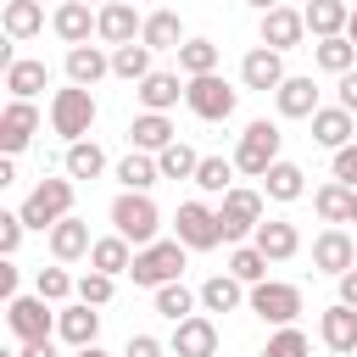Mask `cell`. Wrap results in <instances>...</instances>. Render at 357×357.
Masks as SVG:
<instances>
[{"instance_id":"cell-34","label":"cell","mask_w":357,"mask_h":357,"mask_svg":"<svg viewBox=\"0 0 357 357\" xmlns=\"http://www.w3.org/2000/svg\"><path fill=\"white\" fill-rule=\"evenodd\" d=\"M156 178H162V167H156L151 151H128V156L117 162V184H123V190H151Z\"/></svg>"},{"instance_id":"cell-7","label":"cell","mask_w":357,"mask_h":357,"mask_svg":"<svg viewBox=\"0 0 357 357\" xmlns=\"http://www.w3.org/2000/svg\"><path fill=\"white\" fill-rule=\"evenodd\" d=\"M184 106H190L201 123H223V117L234 112V89H229L218 73H201V78H190V89H184Z\"/></svg>"},{"instance_id":"cell-49","label":"cell","mask_w":357,"mask_h":357,"mask_svg":"<svg viewBox=\"0 0 357 357\" xmlns=\"http://www.w3.org/2000/svg\"><path fill=\"white\" fill-rule=\"evenodd\" d=\"M123 357H162V340H156V335H128Z\"/></svg>"},{"instance_id":"cell-32","label":"cell","mask_w":357,"mask_h":357,"mask_svg":"<svg viewBox=\"0 0 357 357\" xmlns=\"http://www.w3.org/2000/svg\"><path fill=\"white\" fill-rule=\"evenodd\" d=\"M312 61H318L324 73H335V78H340V73H351V67H357V45H351L346 33L318 39V45H312Z\"/></svg>"},{"instance_id":"cell-35","label":"cell","mask_w":357,"mask_h":357,"mask_svg":"<svg viewBox=\"0 0 357 357\" xmlns=\"http://www.w3.org/2000/svg\"><path fill=\"white\" fill-rule=\"evenodd\" d=\"M262 184H268V195H273V201H301V190H307V173H301L296 162H273V167L262 173Z\"/></svg>"},{"instance_id":"cell-45","label":"cell","mask_w":357,"mask_h":357,"mask_svg":"<svg viewBox=\"0 0 357 357\" xmlns=\"http://www.w3.org/2000/svg\"><path fill=\"white\" fill-rule=\"evenodd\" d=\"M33 290H39V296H45L50 307H56V301H67V296H73L78 284L67 279V268H39V279H33Z\"/></svg>"},{"instance_id":"cell-4","label":"cell","mask_w":357,"mask_h":357,"mask_svg":"<svg viewBox=\"0 0 357 357\" xmlns=\"http://www.w3.org/2000/svg\"><path fill=\"white\" fill-rule=\"evenodd\" d=\"M67 212H73V178H45L22 201V223L28 229H56Z\"/></svg>"},{"instance_id":"cell-6","label":"cell","mask_w":357,"mask_h":357,"mask_svg":"<svg viewBox=\"0 0 357 357\" xmlns=\"http://www.w3.org/2000/svg\"><path fill=\"white\" fill-rule=\"evenodd\" d=\"M257 223H262V195H257V190H229L223 206H218V229H223V240L240 245L245 234H257Z\"/></svg>"},{"instance_id":"cell-21","label":"cell","mask_w":357,"mask_h":357,"mask_svg":"<svg viewBox=\"0 0 357 357\" xmlns=\"http://www.w3.org/2000/svg\"><path fill=\"white\" fill-rule=\"evenodd\" d=\"M184 89H190V84H178V73H145V78L134 84V95H139L145 112H167V106H178Z\"/></svg>"},{"instance_id":"cell-22","label":"cell","mask_w":357,"mask_h":357,"mask_svg":"<svg viewBox=\"0 0 357 357\" xmlns=\"http://www.w3.org/2000/svg\"><path fill=\"white\" fill-rule=\"evenodd\" d=\"M128 139H134V151H167L178 134H173V123H167V112H139L134 123H128Z\"/></svg>"},{"instance_id":"cell-3","label":"cell","mask_w":357,"mask_h":357,"mask_svg":"<svg viewBox=\"0 0 357 357\" xmlns=\"http://www.w3.org/2000/svg\"><path fill=\"white\" fill-rule=\"evenodd\" d=\"M279 123H268V117H257V123H245V134H240V145H234V167L240 173H251V178H262L273 162H279Z\"/></svg>"},{"instance_id":"cell-50","label":"cell","mask_w":357,"mask_h":357,"mask_svg":"<svg viewBox=\"0 0 357 357\" xmlns=\"http://www.w3.org/2000/svg\"><path fill=\"white\" fill-rule=\"evenodd\" d=\"M340 106L357 117V67H351V73H340Z\"/></svg>"},{"instance_id":"cell-44","label":"cell","mask_w":357,"mask_h":357,"mask_svg":"<svg viewBox=\"0 0 357 357\" xmlns=\"http://www.w3.org/2000/svg\"><path fill=\"white\" fill-rule=\"evenodd\" d=\"M312 346H307V335L296 329V324H279V335L262 346V357H307Z\"/></svg>"},{"instance_id":"cell-48","label":"cell","mask_w":357,"mask_h":357,"mask_svg":"<svg viewBox=\"0 0 357 357\" xmlns=\"http://www.w3.org/2000/svg\"><path fill=\"white\" fill-rule=\"evenodd\" d=\"M335 178L357 190V145H340V151H335Z\"/></svg>"},{"instance_id":"cell-40","label":"cell","mask_w":357,"mask_h":357,"mask_svg":"<svg viewBox=\"0 0 357 357\" xmlns=\"http://www.w3.org/2000/svg\"><path fill=\"white\" fill-rule=\"evenodd\" d=\"M156 167H162V178H195V167H201V156L184 145V139H173L167 151H156Z\"/></svg>"},{"instance_id":"cell-52","label":"cell","mask_w":357,"mask_h":357,"mask_svg":"<svg viewBox=\"0 0 357 357\" xmlns=\"http://www.w3.org/2000/svg\"><path fill=\"white\" fill-rule=\"evenodd\" d=\"M17 357H56V346H50V340H22Z\"/></svg>"},{"instance_id":"cell-41","label":"cell","mask_w":357,"mask_h":357,"mask_svg":"<svg viewBox=\"0 0 357 357\" xmlns=\"http://www.w3.org/2000/svg\"><path fill=\"white\" fill-rule=\"evenodd\" d=\"M234 162H223V156H201V167H195V184L206 190V195H229L234 184Z\"/></svg>"},{"instance_id":"cell-15","label":"cell","mask_w":357,"mask_h":357,"mask_svg":"<svg viewBox=\"0 0 357 357\" xmlns=\"http://www.w3.org/2000/svg\"><path fill=\"white\" fill-rule=\"evenodd\" d=\"M251 245H257L268 262H290V257L301 251V234H296V223H284V218H268V223H257Z\"/></svg>"},{"instance_id":"cell-51","label":"cell","mask_w":357,"mask_h":357,"mask_svg":"<svg viewBox=\"0 0 357 357\" xmlns=\"http://www.w3.org/2000/svg\"><path fill=\"white\" fill-rule=\"evenodd\" d=\"M340 301H346V307H357V268H346V273H340Z\"/></svg>"},{"instance_id":"cell-38","label":"cell","mask_w":357,"mask_h":357,"mask_svg":"<svg viewBox=\"0 0 357 357\" xmlns=\"http://www.w3.org/2000/svg\"><path fill=\"white\" fill-rule=\"evenodd\" d=\"M178 67H184L190 78L218 73V45H212V39H184V45H178Z\"/></svg>"},{"instance_id":"cell-17","label":"cell","mask_w":357,"mask_h":357,"mask_svg":"<svg viewBox=\"0 0 357 357\" xmlns=\"http://www.w3.org/2000/svg\"><path fill=\"white\" fill-rule=\"evenodd\" d=\"M95 17H100V22H95V33H100L106 45H134V33L145 28V22L134 17V6H128V0H112V6H100Z\"/></svg>"},{"instance_id":"cell-14","label":"cell","mask_w":357,"mask_h":357,"mask_svg":"<svg viewBox=\"0 0 357 357\" xmlns=\"http://www.w3.org/2000/svg\"><path fill=\"white\" fill-rule=\"evenodd\" d=\"M279 56H284V50H273V45H257V50L240 61V78H245V89H279V84L290 78Z\"/></svg>"},{"instance_id":"cell-36","label":"cell","mask_w":357,"mask_h":357,"mask_svg":"<svg viewBox=\"0 0 357 357\" xmlns=\"http://www.w3.org/2000/svg\"><path fill=\"white\" fill-rule=\"evenodd\" d=\"M312 206H318V218L324 223H351V184H318V195H312Z\"/></svg>"},{"instance_id":"cell-29","label":"cell","mask_w":357,"mask_h":357,"mask_svg":"<svg viewBox=\"0 0 357 357\" xmlns=\"http://www.w3.org/2000/svg\"><path fill=\"white\" fill-rule=\"evenodd\" d=\"M89 268H100V273H112V279H117V273H128V268H134V251H128V240H123V234H106V240H95V245H89Z\"/></svg>"},{"instance_id":"cell-5","label":"cell","mask_w":357,"mask_h":357,"mask_svg":"<svg viewBox=\"0 0 357 357\" xmlns=\"http://www.w3.org/2000/svg\"><path fill=\"white\" fill-rule=\"evenodd\" d=\"M89 123H95V95H89L84 84L56 89V100H50V128L73 145V139H84V134H89Z\"/></svg>"},{"instance_id":"cell-56","label":"cell","mask_w":357,"mask_h":357,"mask_svg":"<svg viewBox=\"0 0 357 357\" xmlns=\"http://www.w3.org/2000/svg\"><path fill=\"white\" fill-rule=\"evenodd\" d=\"M78 357H106V351L100 346H78Z\"/></svg>"},{"instance_id":"cell-16","label":"cell","mask_w":357,"mask_h":357,"mask_svg":"<svg viewBox=\"0 0 357 357\" xmlns=\"http://www.w3.org/2000/svg\"><path fill=\"white\" fill-rule=\"evenodd\" d=\"M301 33H307V17H301V11H290V6L262 11V45H273V50H296Z\"/></svg>"},{"instance_id":"cell-46","label":"cell","mask_w":357,"mask_h":357,"mask_svg":"<svg viewBox=\"0 0 357 357\" xmlns=\"http://www.w3.org/2000/svg\"><path fill=\"white\" fill-rule=\"evenodd\" d=\"M78 301H89V307H106V301H112V273L89 268V273L78 279Z\"/></svg>"},{"instance_id":"cell-26","label":"cell","mask_w":357,"mask_h":357,"mask_svg":"<svg viewBox=\"0 0 357 357\" xmlns=\"http://www.w3.org/2000/svg\"><path fill=\"white\" fill-rule=\"evenodd\" d=\"M312 139L329 145V151L351 145V112H346V106H318V112H312Z\"/></svg>"},{"instance_id":"cell-10","label":"cell","mask_w":357,"mask_h":357,"mask_svg":"<svg viewBox=\"0 0 357 357\" xmlns=\"http://www.w3.org/2000/svg\"><path fill=\"white\" fill-rule=\"evenodd\" d=\"M173 223H178V240H184L190 251H212V245L223 240V229H218V212H212V206H201V201H184Z\"/></svg>"},{"instance_id":"cell-25","label":"cell","mask_w":357,"mask_h":357,"mask_svg":"<svg viewBox=\"0 0 357 357\" xmlns=\"http://www.w3.org/2000/svg\"><path fill=\"white\" fill-rule=\"evenodd\" d=\"M273 100H279V117H312L318 112V84L312 78H284L273 89Z\"/></svg>"},{"instance_id":"cell-31","label":"cell","mask_w":357,"mask_h":357,"mask_svg":"<svg viewBox=\"0 0 357 357\" xmlns=\"http://www.w3.org/2000/svg\"><path fill=\"white\" fill-rule=\"evenodd\" d=\"M6 33L11 39H33L39 28H45V0H6Z\"/></svg>"},{"instance_id":"cell-9","label":"cell","mask_w":357,"mask_h":357,"mask_svg":"<svg viewBox=\"0 0 357 357\" xmlns=\"http://www.w3.org/2000/svg\"><path fill=\"white\" fill-rule=\"evenodd\" d=\"M6 324H11V335L17 340H50V301L33 290V296H11L6 301Z\"/></svg>"},{"instance_id":"cell-24","label":"cell","mask_w":357,"mask_h":357,"mask_svg":"<svg viewBox=\"0 0 357 357\" xmlns=\"http://www.w3.org/2000/svg\"><path fill=\"white\" fill-rule=\"evenodd\" d=\"M106 73H112V56H106V50H95V45H73V50H67V78H73V84L89 89V84H100Z\"/></svg>"},{"instance_id":"cell-54","label":"cell","mask_w":357,"mask_h":357,"mask_svg":"<svg viewBox=\"0 0 357 357\" xmlns=\"http://www.w3.org/2000/svg\"><path fill=\"white\" fill-rule=\"evenodd\" d=\"M346 39L357 45V6H351V22H346Z\"/></svg>"},{"instance_id":"cell-20","label":"cell","mask_w":357,"mask_h":357,"mask_svg":"<svg viewBox=\"0 0 357 357\" xmlns=\"http://www.w3.org/2000/svg\"><path fill=\"white\" fill-rule=\"evenodd\" d=\"M318 335H324V346H329V351H357V307L335 301V307L318 318Z\"/></svg>"},{"instance_id":"cell-18","label":"cell","mask_w":357,"mask_h":357,"mask_svg":"<svg viewBox=\"0 0 357 357\" xmlns=\"http://www.w3.org/2000/svg\"><path fill=\"white\" fill-rule=\"evenodd\" d=\"M89 245H95V240H89V223L73 218V212L50 229V257H56V262H78V257H89Z\"/></svg>"},{"instance_id":"cell-30","label":"cell","mask_w":357,"mask_h":357,"mask_svg":"<svg viewBox=\"0 0 357 357\" xmlns=\"http://www.w3.org/2000/svg\"><path fill=\"white\" fill-rule=\"evenodd\" d=\"M240 284H245V279H234V273H212V279L201 284V307H206V312H234V307L245 301Z\"/></svg>"},{"instance_id":"cell-13","label":"cell","mask_w":357,"mask_h":357,"mask_svg":"<svg viewBox=\"0 0 357 357\" xmlns=\"http://www.w3.org/2000/svg\"><path fill=\"white\" fill-rule=\"evenodd\" d=\"M33 128H39V112H33V100H11V106L0 112V151H6V156L28 151Z\"/></svg>"},{"instance_id":"cell-8","label":"cell","mask_w":357,"mask_h":357,"mask_svg":"<svg viewBox=\"0 0 357 357\" xmlns=\"http://www.w3.org/2000/svg\"><path fill=\"white\" fill-rule=\"evenodd\" d=\"M251 312H257L262 324H296L301 290H296V284H279V279H262V284H251Z\"/></svg>"},{"instance_id":"cell-12","label":"cell","mask_w":357,"mask_h":357,"mask_svg":"<svg viewBox=\"0 0 357 357\" xmlns=\"http://www.w3.org/2000/svg\"><path fill=\"white\" fill-rule=\"evenodd\" d=\"M312 268H324V273H346V268H357V240L346 234V229H324L318 240H312Z\"/></svg>"},{"instance_id":"cell-58","label":"cell","mask_w":357,"mask_h":357,"mask_svg":"<svg viewBox=\"0 0 357 357\" xmlns=\"http://www.w3.org/2000/svg\"><path fill=\"white\" fill-rule=\"evenodd\" d=\"M100 6H112V0H100Z\"/></svg>"},{"instance_id":"cell-53","label":"cell","mask_w":357,"mask_h":357,"mask_svg":"<svg viewBox=\"0 0 357 357\" xmlns=\"http://www.w3.org/2000/svg\"><path fill=\"white\" fill-rule=\"evenodd\" d=\"M0 296H6V301L17 296V268H0Z\"/></svg>"},{"instance_id":"cell-55","label":"cell","mask_w":357,"mask_h":357,"mask_svg":"<svg viewBox=\"0 0 357 357\" xmlns=\"http://www.w3.org/2000/svg\"><path fill=\"white\" fill-rule=\"evenodd\" d=\"M245 6H257V11H273V6H279V0H245Z\"/></svg>"},{"instance_id":"cell-39","label":"cell","mask_w":357,"mask_h":357,"mask_svg":"<svg viewBox=\"0 0 357 357\" xmlns=\"http://www.w3.org/2000/svg\"><path fill=\"white\" fill-rule=\"evenodd\" d=\"M100 167H106V156H100L95 139H73L67 145V178H95Z\"/></svg>"},{"instance_id":"cell-11","label":"cell","mask_w":357,"mask_h":357,"mask_svg":"<svg viewBox=\"0 0 357 357\" xmlns=\"http://www.w3.org/2000/svg\"><path fill=\"white\" fill-rule=\"evenodd\" d=\"M173 357H218V324L190 312L173 324Z\"/></svg>"},{"instance_id":"cell-43","label":"cell","mask_w":357,"mask_h":357,"mask_svg":"<svg viewBox=\"0 0 357 357\" xmlns=\"http://www.w3.org/2000/svg\"><path fill=\"white\" fill-rule=\"evenodd\" d=\"M195 301H201V296H190L178 279L156 290V312H162V318H173V324H178V318H190V312H195Z\"/></svg>"},{"instance_id":"cell-2","label":"cell","mask_w":357,"mask_h":357,"mask_svg":"<svg viewBox=\"0 0 357 357\" xmlns=\"http://www.w3.org/2000/svg\"><path fill=\"white\" fill-rule=\"evenodd\" d=\"M112 229H117L123 240H134V245H151L156 229H162V212H156V201H151L145 190H123V195L112 201Z\"/></svg>"},{"instance_id":"cell-33","label":"cell","mask_w":357,"mask_h":357,"mask_svg":"<svg viewBox=\"0 0 357 357\" xmlns=\"http://www.w3.org/2000/svg\"><path fill=\"white\" fill-rule=\"evenodd\" d=\"M45 78H50L45 61H11V67H6V89H11V100H33V95L45 89Z\"/></svg>"},{"instance_id":"cell-57","label":"cell","mask_w":357,"mask_h":357,"mask_svg":"<svg viewBox=\"0 0 357 357\" xmlns=\"http://www.w3.org/2000/svg\"><path fill=\"white\" fill-rule=\"evenodd\" d=\"M351 223H357V190H351Z\"/></svg>"},{"instance_id":"cell-19","label":"cell","mask_w":357,"mask_h":357,"mask_svg":"<svg viewBox=\"0 0 357 357\" xmlns=\"http://www.w3.org/2000/svg\"><path fill=\"white\" fill-rule=\"evenodd\" d=\"M56 335L78 351V346H95V335H100V312L89 307V301H78V307H61V318H56Z\"/></svg>"},{"instance_id":"cell-37","label":"cell","mask_w":357,"mask_h":357,"mask_svg":"<svg viewBox=\"0 0 357 357\" xmlns=\"http://www.w3.org/2000/svg\"><path fill=\"white\" fill-rule=\"evenodd\" d=\"M112 73L128 78V84H139V78L151 73V45H145V39H139V45H112Z\"/></svg>"},{"instance_id":"cell-1","label":"cell","mask_w":357,"mask_h":357,"mask_svg":"<svg viewBox=\"0 0 357 357\" xmlns=\"http://www.w3.org/2000/svg\"><path fill=\"white\" fill-rule=\"evenodd\" d=\"M184 240H151V245H139L134 251V284H145V290H162V284H173L178 273H184Z\"/></svg>"},{"instance_id":"cell-23","label":"cell","mask_w":357,"mask_h":357,"mask_svg":"<svg viewBox=\"0 0 357 357\" xmlns=\"http://www.w3.org/2000/svg\"><path fill=\"white\" fill-rule=\"evenodd\" d=\"M307 28H312V39H335V33H346V22H351V6L346 0H307Z\"/></svg>"},{"instance_id":"cell-42","label":"cell","mask_w":357,"mask_h":357,"mask_svg":"<svg viewBox=\"0 0 357 357\" xmlns=\"http://www.w3.org/2000/svg\"><path fill=\"white\" fill-rule=\"evenodd\" d=\"M229 273H234V279H245V284H262V279H268V257H262L257 245H234Z\"/></svg>"},{"instance_id":"cell-27","label":"cell","mask_w":357,"mask_h":357,"mask_svg":"<svg viewBox=\"0 0 357 357\" xmlns=\"http://www.w3.org/2000/svg\"><path fill=\"white\" fill-rule=\"evenodd\" d=\"M100 17H89V0H61L56 6V33L67 39V45H89V28H95Z\"/></svg>"},{"instance_id":"cell-28","label":"cell","mask_w":357,"mask_h":357,"mask_svg":"<svg viewBox=\"0 0 357 357\" xmlns=\"http://www.w3.org/2000/svg\"><path fill=\"white\" fill-rule=\"evenodd\" d=\"M139 39H145L151 50H178V45H184V22H178V11H151L145 28H139Z\"/></svg>"},{"instance_id":"cell-47","label":"cell","mask_w":357,"mask_h":357,"mask_svg":"<svg viewBox=\"0 0 357 357\" xmlns=\"http://www.w3.org/2000/svg\"><path fill=\"white\" fill-rule=\"evenodd\" d=\"M22 229H28V223H22V212H0V251H6V257L22 245Z\"/></svg>"}]
</instances>
